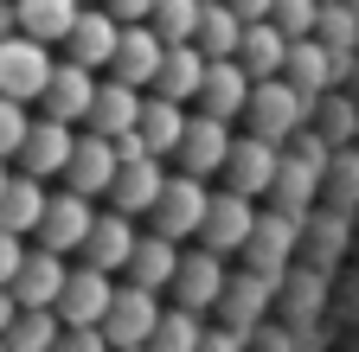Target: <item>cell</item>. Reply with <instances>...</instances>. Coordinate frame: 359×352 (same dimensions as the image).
I'll list each match as a JSON object with an SVG mask.
<instances>
[{
  "instance_id": "obj_1",
  "label": "cell",
  "mask_w": 359,
  "mask_h": 352,
  "mask_svg": "<svg viewBox=\"0 0 359 352\" xmlns=\"http://www.w3.org/2000/svg\"><path fill=\"white\" fill-rule=\"evenodd\" d=\"M327 160H334V141L321 135V128H295V135L283 141V167H276L269 199H276L283 211H295V218H308V199L327 192Z\"/></svg>"
},
{
  "instance_id": "obj_2",
  "label": "cell",
  "mask_w": 359,
  "mask_h": 352,
  "mask_svg": "<svg viewBox=\"0 0 359 352\" xmlns=\"http://www.w3.org/2000/svg\"><path fill=\"white\" fill-rule=\"evenodd\" d=\"M308 115H314V97L308 90H295L289 77H257L244 128H257V135H269V141H289L295 128H308Z\"/></svg>"
},
{
  "instance_id": "obj_3",
  "label": "cell",
  "mask_w": 359,
  "mask_h": 352,
  "mask_svg": "<svg viewBox=\"0 0 359 352\" xmlns=\"http://www.w3.org/2000/svg\"><path fill=\"white\" fill-rule=\"evenodd\" d=\"M52 45L32 32H7L0 38V90L20 97V103H39L45 97V83H52Z\"/></svg>"
},
{
  "instance_id": "obj_4",
  "label": "cell",
  "mask_w": 359,
  "mask_h": 352,
  "mask_svg": "<svg viewBox=\"0 0 359 352\" xmlns=\"http://www.w3.org/2000/svg\"><path fill=\"white\" fill-rule=\"evenodd\" d=\"M205 205H212V192H205V180L199 173H167V186H161V199H154V231H167V237H199V225H205Z\"/></svg>"
},
{
  "instance_id": "obj_5",
  "label": "cell",
  "mask_w": 359,
  "mask_h": 352,
  "mask_svg": "<svg viewBox=\"0 0 359 352\" xmlns=\"http://www.w3.org/2000/svg\"><path fill=\"white\" fill-rule=\"evenodd\" d=\"M276 167H283V141L269 135H231V154H224V186L231 192H250V199H269L276 186Z\"/></svg>"
},
{
  "instance_id": "obj_6",
  "label": "cell",
  "mask_w": 359,
  "mask_h": 352,
  "mask_svg": "<svg viewBox=\"0 0 359 352\" xmlns=\"http://www.w3.org/2000/svg\"><path fill=\"white\" fill-rule=\"evenodd\" d=\"M224 250H212V244H199V250H180V269H173V301L180 307H218L224 301Z\"/></svg>"
},
{
  "instance_id": "obj_7",
  "label": "cell",
  "mask_w": 359,
  "mask_h": 352,
  "mask_svg": "<svg viewBox=\"0 0 359 352\" xmlns=\"http://www.w3.org/2000/svg\"><path fill=\"white\" fill-rule=\"evenodd\" d=\"M224 154H231V122L212 115V109H193L187 115V135H180V148H173V160L205 180V173H224Z\"/></svg>"
},
{
  "instance_id": "obj_8",
  "label": "cell",
  "mask_w": 359,
  "mask_h": 352,
  "mask_svg": "<svg viewBox=\"0 0 359 352\" xmlns=\"http://www.w3.org/2000/svg\"><path fill=\"white\" fill-rule=\"evenodd\" d=\"M154 295H161V288H142V282H122V288H116L109 314H103L109 346H148V339H154V327H161V301H154Z\"/></svg>"
},
{
  "instance_id": "obj_9",
  "label": "cell",
  "mask_w": 359,
  "mask_h": 352,
  "mask_svg": "<svg viewBox=\"0 0 359 352\" xmlns=\"http://www.w3.org/2000/svg\"><path fill=\"white\" fill-rule=\"evenodd\" d=\"M116 38H122V20L103 7V0H83L77 26L65 32V58H77V64H90V71H109V58H116Z\"/></svg>"
},
{
  "instance_id": "obj_10",
  "label": "cell",
  "mask_w": 359,
  "mask_h": 352,
  "mask_svg": "<svg viewBox=\"0 0 359 352\" xmlns=\"http://www.w3.org/2000/svg\"><path fill=\"white\" fill-rule=\"evenodd\" d=\"M116 167H122L116 141H109V135H97V128H83L77 148H71V160H65V186H77V192H90V199H109Z\"/></svg>"
},
{
  "instance_id": "obj_11",
  "label": "cell",
  "mask_w": 359,
  "mask_h": 352,
  "mask_svg": "<svg viewBox=\"0 0 359 352\" xmlns=\"http://www.w3.org/2000/svg\"><path fill=\"white\" fill-rule=\"evenodd\" d=\"M90 225H97V199L65 186V192H52V205H45V218H39V244H52V250L71 256V250H83Z\"/></svg>"
},
{
  "instance_id": "obj_12",
  "label": "cell",
  "mask_w": 359,
  "mask_h": 352,
  "mask_svg": "<svg viewBox=\"0 0 359 352\" xmlns=\"http://www.w3.org/2000/svg\"><path fill=\"white\" fill-rule=\"evenodd\" d=\"M250 231H257V199L250 192H212V205H205V225H199V244H212V250H244L250 244Z\"/></svg>"
},
{
  "instance_id": "obj_13",
  "label": "cell",
  "mask_w": 359,
  "mask_h": 352,
  "mask_svg": "<svg viewBox=\"0 0 359 352\" xmlns=\"http://www.w3.org/2000/svg\"><path fill=\"white\" fill-rule=\"evenodd\" d=\"M97 71L90 64H77V58H58L52 64V83H45V97H39V109L45 115H58V122H77L83 128V115H90V103H97Z\"/></svg>"
},
{
  "instance_id": "obj_14",
  "label": "cell",
  "mask_w": 359,
  "mask_h": 352,
  "mask_svg": "<svg viewBox=\"0 0 359 352\" xmlns=\"http://www.w3.org/2000/svg\"><path fill=\"white\" fill-rule=\"evenodd\" d=\"M142 103H148V90L142 83H128V77H103L97 83V103H90V115H83V128H97V135H128V128H142Z\"/></svg>"
},
{
  "instance_id": "obj_15",
  "label": "cell",
  "mask_w": 359,
  "mask_h": 352,
  "mask_svg": "<svg viewBox=\"0 0 359 352\" xmlns=\"http://www.w3.org/2000/svg\"><path fill=\"white\" fill-rule=\"evenodd\" d=\"M71 148H77V122H58V115H39V122L26 128V141H20L13 167L39 173V180H52V173H65Z\"/></svg>"
},
{
  "instance_id": "obj_16",
  "label": "cell",
  "mask_w": 359,
  "mask_h": 352,
  "mask_svg": "<svg viewBox=\"0 0 359 352\" xmlns=\"http://www.w3.org/2000/svg\"><path fill=\"white\" fill-rule=\"evenodd\" d=\"M295 231H302V218L295 211H257V231H250V244H244V256H250V269H263L269 282H283V269H289V250H295Z\"/></svg>"
},
{
  "instance_id": "obj_17",
  "label": "cell",
  "mask_w": 359,
  "mask_h": 352,
  "mask_svg": "<svg viewBox=\"0 0 359 352\" xmlns=\"http://www.w3.org/2000/svg\"><path fill=\"white\" fill-rule=\"evenodd\" d=\"M205 45L199 38H173V45L161 52V71H154V83L148 90H161V97H180V103H199V90H205Z\"/></svg>"
},
{
  "instance_id": "obj_18",
  "label": "cell",
  "mask_w": 359,
  "mask_h": 352,
  "mask_svg": "<svg viewBox=\"0 0 359 352\" xmlns=\"http://www.w3.org/2000/svg\"><path fill=\"white\" fill-rule=\"evenodd\" d=\"M109 301H116L109 269H97V262H77V269L65 276L58 314H65V327H83V321H103V314H109Z\"/></svg>"
},
{
  "instance_id": "obj_19",
  "label": "cell",
  "mask_w": 359,
  "mask_h": 352,
  "mask_svg": "<svg viewBox=\"0 0 359 352\" xmlns=\"http://www.w3.org/2000/svg\"><path fill=\"white\" fill-rule=\"evenodd\" d=\"M250 90H257V77L244 71V58H212V64H205L199 109H212V115H224V122H244V109H250Z\"/></svg>"
},
{
  "instance_id": "obj_20",
  "label": "cell",
  "mask_w": 359,
  "mask_h": 352,
  "mask_svg": "<svg viewBox=\"0 0 359 352\" xmlns=\"http://www.w3.org/2000/svg\"><path fill=\"white\" fill-rule=\"evenodd\" d=\"M65 276H71L65 250H52V244L26 250L20 276H13V295H20V307H58V295H65Z\"/></svg>"
},
{
  "instance_id": "obj_21",
  "label": "cell",
  "mask_w": 359,
  "mask_h": 352,
  "mask_svg": "<svg viewBox=\"0 0 359 352\" xmlns=\"http://www.w3.org/2000/svg\"><path fill=\"white\" fill-rule=\"evenodd\" d=\"M135 211H122V205H109V211H97V225H90V237H83V262H97V269H109V276H122V262H128V250H135Z\"/></svg>"
},
{
  "instance_id": "obj_22",
  "label": "cell",
  "mask_w": 359,
  "mask_h": 352,
  "mask_svg": "<svg viewBox=\"0 0 359 352\" xmlns=\"http://www.w3.org/2000/svg\"><path fill=\"white\" fill-rule=\"evenodd\" d=\"M161 52H167V38L154 32V20H128V26H122V38H116L109 71L148 90V83H154V71H161Z\"/></svg>"
},
{
  "instance_id": "obj_23",
  "label": "cell",
  "mask_w": 359,
  "mask_h": 352,
  "mask_svg": "<svg viewBox=\"0 0 359 352\" xmlns=\"http://www.w3.org/2000/svg\"><path fill=\"white\" fill-rule=\"evenodd\" d=\"M283 77L295 83V90H308V97H321V90H334L340 83V64H334V45L321 32H302V38H289V64H283Z\"/></svg>"
},
{
  "instance_id": "obj_24",
  "label": "cell",
  "mask_w": 359,
  "mask_h": 352,
  "mask_svg": "<svg viewBox=\"0 0 359 352\" xmlns=\"http://www.w3.org/2000/svg\"><path fill=\"white\" fill-rule=\"evenodd\" d=\"M45 205H52V186L39 180V173H7V186H0V225L7 231H20V237H39V218H45Z\"/></svg>"
},
{
  "instance_id": "obj_25",
  "label": "cell",
  "mask_w": 359,
  "mask_h": 352,
  "mask_svg": "<svg viewBox=\"0 0 359 352\" xmlns=\"http://www.w3.org/2000/svg\"><path fill=\"white\" fill-rule=\"evenodd\" d=\"M173 269H180V237H167V231H142L122 262V276L142 288H173Z\"/></svg>"
},
{
  "instance_id": "obj_26",
  "label": "cell",
  "mask_w": 359,
  "mask_h": 352,
  "mask_svg": "<svg viewBox=\"0 0 359 352\" xmlns=\"http://www.w3.org/2000/svg\"><path fill=\"white\" fill-rule=\"evenodd\" d=\"M161 186H167L161 154L122 160V167H116V186H109V205H122V211H135V218H148V211H154V199H161Z\"/></svg>"
},
{
  "instance_id": "obj_27",
  "label": "cell",
  "mask_w": 359,
  "mask_h": 352,
  "mask_svg": "<svg viewBox=\"0 0 359 352\" xmlns=\"http://www.w3.org/2000/svg\"><path fill=\"white\" fill-rule=\"evenodd\" d=\"M238 58H244L250 77H283V64H289V32H283L276 20H244Z\"/></svg>"
},
{
  "instance_id": "obj_28",
  "label": "cell",
  "mask_w": 359,
  "mask_h": 352,
  "mask_svg": "<svg viewBox=\"0 0 359 352\" xmlns=\"http://www.w3.org/2000/svg\"><path fill=\"white\" fill-rule=\"evenodd\" d=\"M13 7H20V32L45 38V45H65V32L77 26L83 0H13Z\"/></svg>"
},
{
  "instance_id": "obj_29",
  "label": "cell",
  "mask_w": 359,
  "mask_h": 352,
  "mask_svg": "<svg viewBox=\"0 0 359 352\" xmlns=\"http://www.w3.org/2000/svg\"><path fill=\"white\" fill-rule=\"evenodd\" d=\"M142 135H148V148H154V154H173V148H180V135H187V103L148 90V103H142Z\"/></svg>"
},
{
  "instance_id": "obj_30",
  "label": "cell",
  "mask_w": 359,
  "mask_h": 352,
  "mask_svg": "<svg viewBox=\"0 0 359 352\" xmlns=\"http://www.w3.org/2000/svg\"><path fill=\"white\" fill-rule=\"evenodd\" d=\"M238 38H244V13L231 7V0H205V13H199L205 58H238Z\"/></svg>"
},
{
  "instance_id": "obj_31",
  "label": "cell",
  "mask_w": 359,
  "mask_h": 352,
  "mask_svg": "<svg viewBox=\"0 0 359 352\" xmlns=\"http://www.w3.org/2000/svg\"><path fill=\"white\" fill-rule=\"evenodd\" d=\"M65 339V314L58 307H20V321L7 327V346L13 352H45V346H58Z\"/></svg>"
},
{
  "instance_id": "obj_32",
  "label": "cell",
  "mask_w": 359,
  "mask_h": 352,
  "mask_svg": "<svg viewBox=\"0 0 359 352\" xmlns=\"http://www.w3.org/2000/svg\"><path fill=\"white\" fill-rule=\"evenodd\" d=\"M308 122L321 128L334 148H346V141H353V128H359V103H353V97H327V90H321V97H314V115H308Z\"/></svg>"
},
{
  "instance_id": "obj_33",
  "label": "cell",
  "mask_w": 359,
  "mask_h": 352,
  "mask_svg": "<svg viewBox=\"0 0 359 352\" xmlns=\"http://www.w3.org/2000/svg\"><path fill=\"white\" fill-rule=\"evenodd\" d=\"M199 13H205V0H154V32L167 38V45H173V38H199Z\"/></svg>"
},
{
  "instance_id": "obj_34",
  "label": "cell",
  "mask_w": 359,
  "mask_h": 352,
  "mask_svg": "<svg viewBox=\"0 0 359 352\" xmlns=\"http://www.w3.org/2000/svg\"><path fill=\"white\" fill-rule=\"evenodd\" d=\"M269 288H276V282H269L263 269H250V276H238V282H224V307H231L238 321H250V314H263V307H269Z\"/></svg>"
},
{
  "instance_id": "obj_35",
  "label": "cell",
  "mask_w": 359,
  "mask_h": 352,
  "mask_svg": "<svg viewBox=\"0 0 359 352\" xmlns=\"http://www.w3.org/2000/svg\"><path fill=\"white\" fill-rule=\"evenodd\" d=\"M148 346H167V352L199 346V307H180V301H173V314H161V327H154Z\"/></svg>"
},
{
  "instance_id": "obj_36",
  "label": "cell",
  "mask_w": 359,
  "mask_h": 352,
  "mask_svg": "<svg viewBox=\"0 0 359 352\" xmlns=\"http://www.w3.org/2000/svg\"><path fill=\"white\" fill-rule=\"evenodd\" d=\"M26 128H32V115H26V103L20 97H7V90H0V154H20V141H26Z\"/></svg>"
},
{
  "instance_id": "obj_37",
  "label": "cell",
  "mask_w": 359,
  "mask_h": 352,
  "mask_svg": "<svg viewBox=\"0 0 359 352\" xmlns=\"http://www.w3.org/2000/svg\"><path fill=\"white\" fill-rule=\"evenodd\" d=\"M321 7H327V0H276V13H269V20H276L289 38H302V32L321 26Z\"/></svg>"
},
{
  "instance_id": "obj_38",
  "label": "cell",
  "mask_w": 359,
  "mask_h": 352,
  "mask_svg": "<svg viewBox=\"0 0 359 352\" xmlns=\"http://www.w3.org/2000/svg\"><path fill=\"white\" fill-rule=\"evenodd\" d=\"M327 192L340 205H359V154H334L327 160Z\"/></svg>"
},
{
  "instance_id": "obj_39",
  "label": "cell",
  "mask_w": 359,
  "mask_h": 352,
  "mask_svg": "<svg viewBox=\"0 0 359 352\" xmlns=\"http://www.w3.org/2000/svg\"><path fill=\"white\" fill-rule=\"evenodd\" d=\"M20 262H26V237L0 225V282H13V276H20Z\"/></svg>"
},
{
  "instance_id": "obj_40",
  "label": "cell",
  "mask_w": 359,
  "mask_h": 352,
  "mask_svg": "<svg viewBox=\"0 0 359 352\" xmlns=\"http://www.w3.org/2000/svg\"><path fill=\"white\" fill-rule=\"evenodd\" d=\"M20 321V295H13V282H0V346H7V327Z\"/></svg>"
},
{
  "instance_id": "obj_41",
  "label": "cell",
  "mask_w": 359,
  "mask_h": 352,
  "mask_svg": "<svg viewBox=\"0 0 359 352\" xmlns=\"http://www.w3.org/2000/svg\"><path fill=\"white\" fill-rule=\"evenodd\" d=\"M103 7L128 26V20H148V13H154V0H103Z\"/></svg>"
},
{
  "instance_id": "obj_42",
  "label": "cell",
  "mask_w": 359,
  "mask_h": 352,
  "mask_svg": "<svg viewBox=\"0 0 359 352\" xmlns=\"http://www.w3.org/2000/svg\"><path fill=\"white\" fill-rule=\"evenodd\" d=\"M231 7H238L244 20H269V13H276V0H231Z\"/></svg>"
},
{
  "instance_id": "obj_43",
  "label": "cell",
  "mask_w": 359,
  "mask_h": 352,
  "mask_svg": "<svg viewBox=\"0 0 359 352\" xmlns=\"http://www.w3.org/2000/svg\"><path fill=\"white\" fill-rule=\"evenodd\" d=\"M7 32H20V7H13V0H0V38H7Z\"/></svg>"
},
{
  "instance_id": "obj_44",
  "label": "cell",
  "mask_w": 359,
  "mask_h": 352,
  "mask_svg": "<svg viewBox=\"0 0 359 352\" xmlns=\"http://www.w3.org/2000/svg\"><path fill=\"white\" fill-rule=\"evenodd\" d=\"M0 186H7V154H0Z\"/></svg>"
}]
</instances>
